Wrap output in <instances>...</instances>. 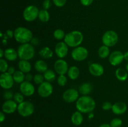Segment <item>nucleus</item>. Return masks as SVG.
Here are the masks:
<instances>
[{"mask_svg":"<svg viewBox=\"0 0 128 127\" xmlns=\"http://www.w3.org/2000/svg\"><path fill=\"white\" fill-rule=\"evenodd\" d=\"M94 100L89 95H82L76 102L77 110L82 113H90L96 108Z\"/></svg>","mask_w":128,"mask_h":127,"instance_id":"f257e3e1","label":"nucleus"},{"mask_svg":"<svg viewBox=\"0 0 128 127\" xmlns=\"http://www.w3.org/2000/svg\"><path fill=\"white\" fill-rule=\"evenodd\" d=\"M33 37L32 32L30 29L25 27H18L14 31V38L21 44L29 43Z\"/></svg>","mask_w":128,"mask_h":127,"instance_id":"f03ea898","label":"nucleus"},{"mask_svg":"<svg viewBox=\"0 0 128 127\" xmlns=\"http://www.w3.org/2000/svg\"><path fill=\"white\" fill-rule=\"evenodd\" d=\"M84 40V36L79 31H72L68 32L65 36L64 42L70 47L75 48L82 44Z\"/></svg>","mask_w":128,"mask_h":127,"instance_id":"7ed1b4c3","label":"nucleus"},{"mask_svg":"<svg viewBox=\"0 0 128 127\" xmlns=\"http://www.w3.org/2000/svg\"><path fill=\"white\" fill-rule=\"evenodd\" d=\"M18 54L20 60L30 61L35 56V49L31 43L22 44L18 47Z\"/></svg>","mask_w":128,"mask_h":127,"instance_id":"20e7f679","label":"nucleus"},{"mask_svg":"<svg viewBox=\"0 0 128 127\" xmlns=\"http://www.w3.org/2000/svg\"><path fill=\"white\" fill-rule=\"evenodd\" d=\"M35 107L33 103L30 101H24L18 105L17 111L22 117H28L34 112Z\"/></svg>","mask_w":128,"mask_h":127,"instance_id":"39448f33","label":"nucleus"},{"mask_svg":"<svg viewBox=\"0 0 128 127\" xmlns=\"http://www.w3.org/2000/svg\"><path fill=\"white\" fill-rule=\"evenodd\" d=\"M119 37L117 32L112 30L107 31L104 33L102 37V43L109 47L114 46L118 42Z\"/></svg>","mask_w":128,"mask_h":127,"instance_id":"423d86ee","label":"nucleus"},{"mask_svg":"<svg viewBox=\"0 0 128 127\" xmlns=\"http://www.w3.org/2000/svg\"><path fill=\"white\" fill-rule=\"evenodd\" d=\"M40 10L36 6L30 5L24 9L22 13L24 19L27 22H32L38 18Z\"/></svg>","mask_w":128,"mask_h":127,"instance_id":"0eeeda50","label":"nucleus"},{"mask_svg":"<svg viewBox=\"0 0 128 127\" xmlns=\"http://www.w3.org/2000/svg\"><path fill=\"white\" fill-rule=\"evenodd\" d=\"M89 52L87 49L82 46H78L74 48L71 52V57L72 59L77 62H81L88 58Z\"/></svg>","mask_w":128,"mask_h":127,"instance_id":"6e6552de","label":"nucleus"},{"mask_svg":"<svg viewBox=\"0 0 128 127\" xmlns=\"http://www.w3.org/2000/svg\"><path fill=\"white\" fill-rule=\"evenodd\" d=\"M53 92V87L51 82L44 81L39 85L38 88V93L42 98H47L51 96Z\"/></svg>","mask_w":128,"mask_h":127,"instance_id":"1a4fd4ad","label":"nucleus"},{"mask_svg":"<svg viewBox=\"0 0 128 127\" xmlns=\"http://www.w3.org/2000/svg\"><path fill=\"white\" fill-rule=\"evenodd\" d=\"M62 97L63 100L66 103H74L80 98V92L75 88H69L63 92Z\"/></svg>","mask_w":128,"mask_h":127,"instance_id":"9d476101","label":"nucleus"},{"mask_svg":"<svg viewBox=\"0 0 128 127\" xmlns=\"http://www.w3.org/2000/svg\"><path fill=\"white\" fill-rule=\"evenodd\" d=\"M14 80L12 75L10 74L7 72L1 73L0 75V85L2 88L5 90H9L13 86Z\"/></svg>","mask_w":128,"mask_h":127,"instance_id":"9b49d317","label":"nucleus"},{"mask_svg":"<svg viewBox=\"0 0 128 127\" xmlns=\"http://www.w3.org/2000/svg\"><path fill=\"white\" fill-rule=\"evenodd\" d=\"M69 65L68 62L62 59H59L55 61L54 64V69L56 73L60 75H65L68 73L69 69Z\"/></svg>","mask_w":128,"mask_h":127,"instance_id":"f8f14e48","label":"nucleus"},{"mask_svg":"<svg viewBox=\"0 0 128 127\" xmlns=\"http://www.w3.org/2000/svg\"><path fill=\"white\" fill-rule=\"evenodd\" d=\"M20 90L25 97H31L34 93L35 88L31 82L25 80L20 84Z\"/></svg>","mask_w":128,"mask_h":127,"instance_id":"ddd939ff","label":"nucleus"},{"mask_svg":"<svg viewBox=\"0 0 128 127\" xmlns=\"http://www.w3.org/2000/svg\"><path fill=\"white\" fill-rule=\"evenodd\" d=\"M109 62L112 66H118L121 64L124 59V54L120 51H113L109 56Z\"/></svg>","mask_w":128,"mask_h":127,"instance_id":"4468645a","label":"nucleus"},{"mask_svg":"<svg viewBox=\"0 0 128 127\" xmlns=\"http://www.w3.org/2000/svg\"><path fill=\"white\" fill-rule=\"evenodd\" d=\"M69 46L64 42H59L55 46L54 52L58 57L63 59L68 54Z\"/></svg>","mask_w":128,"mask_h":127,"instance_id":"2eb2a0df","label":"nucleus"},{"mask_svg":"<svg viewBox=\"0 0 128 127\" xmlns=\"http://www.w3.org/2000/svg\"><path fill=\"white\" fill-rule=\"evenodd\" d=\"M18 105L17 103L13 100H6L2 105V111L6 114H11L17 110Z\"/></svg>","mask_w":128,"mask_h":127,"instance_id":"dca6fc26","label":"nucleus"},{"mask_svg":"<svg viewBox=\"0 0 128 127\" xmlns=\"http://www.w3.org/2000/svg\"><path fill=\"white\" fill-rule=\"evenodd\" d=\"M89 72L94 77H100L102 75L104 72L103 66L99 63H92L89 66Z\"/></svg>","mask_w":128,"mask_h":127,"instance_id":"f3484780","label":"nucleus"},{"mask_svg":"<svg viewBox=\"0 0 128 127\" xmlns=\"http://www.w3.org/2000/svg\"><path fill=\"white\" fill-rule=\"evenodd\" d=\"M127 105L122 102H118L112 105V112L115 115H122L127 110Z\"/></svg>","mask_w":128,"mask_h":127,"instance_id":"a211bd4d","label":"nucleus"},{"mask_svg":"<svg viewBox=\"0 0 128 127\" xmlns=\"http://www.w3.org/2000/svg\"><path fill=\"white\" fill-rule=\"evenodd\" d=\"M92 88H93V87L91 83L85 82V83H82L79 87L78 91L80 94L82 95H88L92 92Z\"/></svg>","mask_w":128,"mask_h":127,"instance_id":"6ab92c4d","label":"nucleus"},{"mask_svg":"<svg viewBox=\"0 0 128 127\" xmlns=\"http://www.w3.org/2000/svg\"><path fill=\"white\" fill-rule=\"evenodd\" d=\"M4 57L9 61H14L18 57L17 51L13 48H8L4 51Z\"/></svg>","mask_w":128,"mask_h":127,"instance_id":"aec40b11","label":"nucleus"},{"mask_svg":"<svg viewBox=\"0 0 128 127\" xmlns=\"http://www.w3.org/2000/svg\"><path fill=\"white\" fill-rule=\"evenodd\" d=\"M71 122L72 124L75 126H80L84 120L83 116H82V113L77 110L72 113L71 116Z\"/></svg>","mask_w":128,"mask_h":127,"instance_id":"412c9836","label":"nucleus"},{"mask_svg":"<svg viewBox=\"0 0 128 127\" xmlns=\"http://www.w3.org/2000/svg\"><path fill=\"white\" fill-rule=\"evenodd\" d=\"M68 76L72 80H75L78 79L80 75V70L77 66H71L69 68L68 71Z\"/></svg>","mask_w":128,"mask_h":127,"instance_id":"4be33fe9","label":"nucleus"},{"mask_svg":"<svg viewBox=\"0 0 128 127\" xmlns=\"http://www.w3.org/2000/svg\"><path fill=\"white\" fill-rule=\"evenodd\" d=\"M34 68L38 72L44 73L48 69V66L47 63L44 60H38L34 64Z\"/></svg>","mask_w":128,"mask_h":127,"instance_id":"5701e85b","label":"nucleus"},{"mask_svg":"<svg viewBox=\"0 0 128 127\" xmlns=\"http://www.w3.org/2000/svg\"><path fill=\"white\" fill-rule=\"evenodd\" d=\"M18 68L23 73H29L31 70V64L29 61L20 60V62H18Z\"/></svg>","mask_w":128,"mask_h":127,"instance_id":"b1692460","label":"nucleus"},{"mask_svg":"<svg viewBox=\"0 0 128 127\" xmlns=\"http://www.w3.org/2000/svg\"><path fill=\"white\" fill-rule=\"evenodd\" d=\"M39 55L44 59H49L53 56V52L49 47H44L39 51Z\"/></svg>","mask_w":128,"mask_h":127,"instance_id":"393cba45","label":"nucleus"},{"mask_svg":"<svg viewBox=\"0 0 128 127\" xmlns=\"http://www.w3.org/2000/svg\"><path fill=\"white\" fill-rule=\"evenodd\" d=\"M115 75L118 80L124 82L126 80L128 77V72L126 69H124L122 68H118L116 69L115 72Z\"/></svg>","mask_w":128,"mask_h":127,"instance_id":"a878e982","label":"nucleus"},{"mask_svg":"<svg viewBox=\"0 0 128 127\" xmlns=\"http://www.w3.org/2000/svg\"><path fill=\"white\" fill-rule=\"evenodd\" d=\"M110 54L111 53H110V47L104 46V45L101 46L98 51V56L101 59H106L107 57H109Z\"/></svg>","mask_w":128,"mask_h":127,"instance_id":"bb28decb","label":"nucleus"},{"mask_svg":"<svg viewBox=\"0 0 128 127\" xmlns=\"http://www.w3.org/2000/svg\"><path fill=\"white\" fill-rule=\"evenodd\" d=\"M44 77L45 80L49 82H52L56 79V72L51 69H48L44 73H43Z\"/></svg>","mask_w":128,"mask_h":127,"instance_id":"cd10ccee","label":"nucleus"},{"mask_svg":"<svg viewBox=\"0 0 128 127\" xmlns=\"http://www.w3.org/2000/svg\"><path fill=\"white\" fill-rule=\"evenodd\" d=\"M25 75L26 74L20 71V70H16L15 72V73L12 75L14 82L21 84L24 81H25Z\"/></svg>","mask_w":128,"mask_h":127,"instance_id":"c85d7f7f","label":"nucleus"},{"mask_svg":"<svg viewBox=\"0 0 128 127\" xmlns=\"http://www.w3.org/2000/svg\"><path fill=\"white\" fill-rule=\"evenodd\" d=\"M38 19L42 22H47L48 21H49L50 19V14L48 10L44 9L40 10Z\"/></svg>","mask_w":128,"mask_h":127,"instance_id":"c756f323","label":"nucleus"},{"mask_svg":"<svg viewBox=\"0 0 128 127\" xmlns=\"http://www.w3.org/2000/svg\"><path fill=\"white\" fill-rule=\"evenodd\" d=\"M66 34H65L64 31L61 29H57L53 32V36L58 41H61L64 39Z\"/></svg>","mask_w":128,"mask_h":127,"instance_id":"7c9ffc66","label":"nucleus"},{"mask_svg":"<svg viewBox=\"0 0 128 127\" xmlns=\"http://www.w3.org/2000/svg\"><path fill=\"white\" fill-rule=\"evenodd\" d=\"M9 68L8 64L7 61L3 59H0V72L1 73H4L8 71V69Z\"/></svg>","mask_w":128,"mask_h":127,"instance_id":"2f4dec72","label":"nucleus"},{"mask_svg":"<svg viewBox=\"0 0 128 127\" xmlns=\"http://www.w3.org/2000/svg\"><path fill=\"white\" fill-rule=\"evenodd\" d=\"M44 75L41 73H37L35 74L33 77V81L36 84L40 85L42 82H44Z\"/></svg>","mask_w":128,"mask_h":127,"instance_id":"473e14b6","label":"nucleus"},{"mask_svg":"<svg viewBox=\"0 0 128 127\" xmlns=\"http://www.w3.org/2000/svg\"><path fill=\"white\" fill-rule=\"evenodd\" d=\"M24 95L21 92H16L14 94V97H13V100L15 101L17 103L20 104V103H22V102H24Z\"/></svg>","mask_w":128,"mask_h":127,"instance_id":"72a5a7b5","label":"nucleus"},{"mask_svg":"<svg viewBox=\"0 0 128 127\" xmlns=\"http://www.w3.org/2000/svg\"><path fill=\"white\" fill-rule=\"evenodd\" d=\"M68 82L67 77L65 76V75H60L58 76L57 78V82L58 85L61 87H64L66 85Z\"/></svg>","mask_w":128,"mask_h":127,"instance_id":"f704fd0d","label":"nucleus"},{"mask_svg":"<svg viewBox=\"0 0 128 127\" xmlns=\"http://www.w3.org/2000/svg\"><path fill=\"white\" fill-rule=\"evenodd\" d=\"M122 125V121L119 118H114L110 122L111 127H121Z\"/></svg>","mask_w":128,"mask_h":127,"instance_id":"c9c22d12","label":"nucleus"},{"mask_svg":"<svg viewBox=\"0 0 128 127\" xmlns=\"http://www.w3.org/2000/svg\"><path fill=\"white\" fill-rule=\"evenodd\" d=\"M3 98H4L6 100H13L14 97V94L11 90H7L5 91L3 93Z\"/></svg>","mask_w":128,"mask_h":127,"instance_id":"e433bc0d","label":"nucleus"},{"mask_svg":"<svg viewBox=\"0 0 128 127\" xmlns=\"http://www.w3.org/2000/svg\"><path fill=\"white\" fill-rule=\"evenodd\" d=\"M66 1H67V0H52L54 4L59 7H63L66 4Z\"/></svg>","mask_w":128,"mask_h":127,"instance_id":"4c0bfd02","label":"nucleus"},{"mask_svg":"<svg viewBox=\"0 0 128 127\" xmlns=\"http://www.w3.org/2000/svg\"><path fill=\"white\" fill-rule=\"evenodd\" d=\"M112 105L110 102H104L102 105V108L104 110L108 111L110 110H112Z\"/></svg>","mask_w":128,"mask_h":127,"instance_id":"58836bf2","label":"nucleus"},{"mask_svg":"<svg viewBox=\"0 0 128 127\" xmlns=\"http://www.w3.org/2000/svg\"><path fill=\"white\" fill-rule=\"evenodd\" d=\"M51 5H52V3H51V0H44L42 2V7L44 9L48 10L51 7Z\"/></svg>","mask_w":128,"mask_h":127,"instance_id":"ea45409f","label":"nucleus"},{"mask_svg":"<svg viewBox=\"0 0 128 127\" xmlns=\"http://www.w3.org/2000/svg\"><path fill=\"white\" fill-rule=\"evenodd\" d=\"M94 0H80V2L82 5L84 6H89L92 3Z\"/></svg>","mask_w":128,"mask_h":127,"instance_id":"a19ab883","label":"nucleus"},{"mask_svg":"<svg viewBox=\"0 0 128 127\" xmlns=\"http://www.w3.org/2000/svg\"><path fill=\"white\" fill-rule=\"evenodd\" d=\"M33 77L34 76H32V75L31 73H30V72L26 73V75H25V80L31 82V81L33 80Z\"/></svg>","mask_w":128,"mask_h":127,"instance_id":"79ce46f5","label":"nucleus"},{"mask_svg":"<svg viewBox=\"0 0 128 127\" xmlns=\"http://www.w3.org/2000/svg\"><path fill=\"white\" fill-rule=\"evenodd\" d=\"M5 34L7 36V37H8V38H10V39H12L14 37V31H11V30H7L6 32V34Z\"/></svg>","mask_w":128,"mask_h":127,"instance_id":"37998d69","label":"nucleus"},{"mask_svg":"<svg viewBox=\"0 0 128 127\" xmlns=\"http://www.w3.org/2000/svg\"><path fill=\"white\" fill-rule=\"evenodd\" d=\"M31 42V44L32 45V46H37V45H38V44H39L38 38L33 37H32V39H31V42Z\"/></svg>","mask_w":128,"mask_h":127,"instance_id":"c03bdc74","label":"nucleus"},{"mask_svg":"<svg viewBox=\"0 0 128 127\" xmlns=\"http://www.w3.org/2000/svg\"><path fill=\"white\" fill-rule=\"evenodd\" d=\"M16 70H15V68L14 67H9L8 69V71L7 72L8 73H9L11 75H13L14 73H15V72H16Z\"/></svg>","mask_w":128,"mask_h":127,"instance_id":"a18cd8bd","label":"nucleus"},{"mask_svg":"<svg viewBox=\"0 0 128 127\" xmlns=\"http://www.w3.org/2000/svg\"><path fill=\"white\" fill-rule=\"evenodd\" d=\"M5 118H6V117H5V113H4L3 112H0V122L2 123L5 120Z\"/></svg>","mask_w":128,"mask_h":127,"instance_id":"49530a36","label":"nucleus"},{"mask_svg":"<svg viewBox=\"0 0 128 127\" xmlns=\"http://www.w3.org/2000/svg\"><path fill=\"white\" fill-rule=\"evenodd\" d=\"M3 56H4V51H3L2 49H0V57L1 59H2Z\"/></svg>","mask_w":128,"mask_h":127,"instance_id":"de8ad7c7","label":"nucleus"},{"mask_svg":"<svg viewBox=\"0 0 128 127\" xmlns=\"http://www.w3.org/2000/svg\"><path fill=\"white\" fill-rule=\"evenodd\" d=\"M124 59L125 61L128 62V51L126 52L125 53H124Z\"/></svg>","mask_w":128,"mask_h":127,"instance_id":"09e8293b","label":"nucleus"},{"mask_svg":"<svg viewBox=\"0 0 128 127\" xmlns=\"http://www.w3.org/2000/svg\"><path fill=\"white\" fill-rule=\"evenodd\" d=\"M99 127H111L110 124H108V123H103V124L101 125Z\"/></svg>","mask_w":128,"mask_h":127,"instance_id":"8fccbe9b","label":"nucleus"},{"mask_svg":"<svg viewBox=\"0 0 128 127\" xmlns=\"http://www.w3.org/2000/svg\"><path fill=\"white\" fill-rule=\"evenodd\" d=\"M93 117H94V114L91 112V113H90V115H89V118H90V119H91V118H92Z\"/></svg>","mask_w":128,"mask_h":127,"instance_id":"3c124183","label":"nucleus"},{"mask_svg":"<svg viewBox=\"0 0 128 127\" xmlns=\"http://www.w3.org/2000/svg\"><path fill=\"white\" fill-rule=\"evenodd\" d=\"M126 70H127L128 72V64H126Z\"/></svg>","mask_w":128,"mask_h":127,"instance_id":"603ef678","label":"nucleus"},{"mask_svg":"<svg viewBox=\"0 0 128 127\" xmlns=\"http://www.w3.org/2000/svg\"></svg>","mask_w":128,"mask_h":127,"instance_id":"864d4df0","label":"nucleus"}]
</instances>
